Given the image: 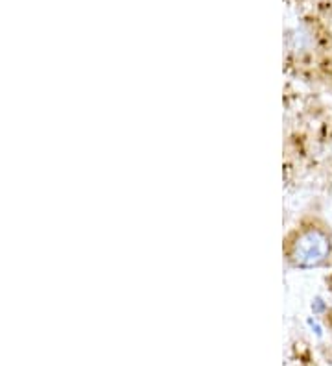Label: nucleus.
<instances>
[{"instance_id": "1", "label": "nucleus", "mask_w": 332, "mask_h": 366, "mask_svg": "<svg viewBox=\"0 0 332 366\" xmlns=\"http://www.w3.org/2000/svg\"><path fill=\"white\" fill-rule=\"evenodd\" d=\"M286 261L297 270H316L332 264V232L323 222H308L297 229L286 248Z\"/></svg>"}, {"instance_id": "2", "label": "nucleus", "mask_w": 332, "mask_h": 366, "mask_svg": "<svg viewBox=\"0 0 332 366\" xmlns=\"http://www.w3.org/2000/svg\"><path fill=\"white\" fill-rule=\"evenodd\" d=\"M323 309H325L323 300H321V298H316V300H314V304H312V311H314V313H321Z\"/></svg>"}]
</instances>
